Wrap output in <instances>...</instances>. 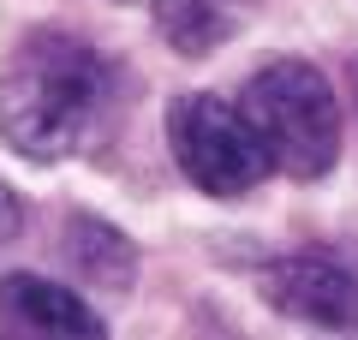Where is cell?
Segmentation results:
<instances>
[{"label": "cell", "instance_id": "obj_3", "mask_svg": "<svg viewBox=\"0 0 358 340\" xmlns=\"http://www.w3.org/2000/svg\"><path fill=\"white\" fill-rule=\"evenodd\" d=\"M167 143H173L179 173L197 191H209V197H245L268 173V155L257 143V132L221 96H179L167 108Z\"/></svg>", "mask_w": 358, "mask_h": 340}, {"label": "cell", "instance_id": "obj_7", "mask_svg": "<svg viewBox=\"0 0 358 340\" xmlns=\"http://www.w3.org/2000/svg\"><path fill=\"white\" fill-rule=\"evenodd\" d=\"M150 18L167 36V48L185 54V60H203V54H215L233 36V18L215 0H150Z\"/></svg>", "mask_w": 358, "mask_h": 340}, {"label": "cell", "instance_id": "obj_1", "mask_svg": "<svg viewBox=\"0 0 358 340\" xmlns=\"http://www.w3.org/2000/svg\"><path fill=\"white\" fill-rule=\"evenodd\" d=\"M108 96V66L66 30H36L0 72V138L30 162H60L90 138Z\"/></svg>", "mask_w": 358, "mask_h": 340}, {"label": "cell", "instance_id": "obj_5", "mask_svg": "<svg viewBox=\"0 0 358 340\" xmlns=\"http://www.w3.org/2000/svg\"><path fill=\"white\" fill-rule=\"evenodd\" d=\"M0 323L13 340H108V323L48 275H6L0 281Z\"/></svg>", "mask_w": 358, "mask_h": 340}, {"label": "cell", "instance_id": "obj_8", "mask_svg": "<svg viewBox=\"0 0 358 340\" xmlns=\"http://www.w3.org/2000/svg\"><path fill=\"white\" fill-rule=\"evenodd\" d=\"M13 227H18V203H13V191L0 185V239H6Z\"/></svg>", "mask_w": 358, "mask_h": 340}, {"label": "cell", "instance_id": "obj_2", "mask_svg": "<svg viewBox=\"0 0 358 340\" xmlns=\"http://www.w3.org/2000/svg\"><path fill=\"white\" fill-rule=\"evenodd\" d=\"M245 126L257 132L268 167L293 179H322L341 162V101L310 60H268L245 78Z\"/></svg>", "mask_w": 358, "mask_h": 340}, {"label": "cell", "instance_id": "obj_4", "mask_svg": "<svg viewBox=\"0 0 358 340\" xmlns=\"http://www.w3.org/2000/svg\"><path fill=\"white\" fill-rule=\"evenodd\" d=\"M257 287L275 311L310 328H358V281L329 257H275L257 275Z\"/></svg>", "mask_w": 358, "mask_h": 340}, {"label": "cell", "instance_id": "obj_9", "mask_svg": "<svg viewBox=\"0 0 358 340\" xmlns=\"http://www.w3.org/2000/svg\"><path fill=\"white\" fill-rule=\"evenodd\" d=\"M0 340H13V334H0Z\"/></svg>", "mask_w": 358, "mask_h": 340}, {"label": "cell", "instance_id": "obj_6", "mask_svg": "<svg viewBox=\"0 0 358 340\" xmlns=\"http://www.w3.org/2000/svg\"><path fill=\"white\" fill-rule=\"evenodd\" d=\"M66 251H72L78 275L96 281V287H108V292H126L131 275H138L131 239H126V233H114L108 221H90V215H78V221L66 227Z\"/></svg>", "mask_w": 358, "mask_h": 340}]
</instances>
